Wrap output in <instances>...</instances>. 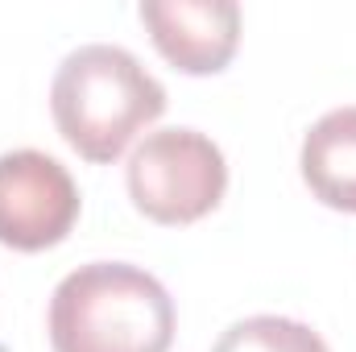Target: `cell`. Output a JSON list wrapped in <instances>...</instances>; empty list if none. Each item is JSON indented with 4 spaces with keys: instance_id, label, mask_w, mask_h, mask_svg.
<instances>
[{
    "instance_id": "obj_2",
    "label": "cell",
    "mask_w": 356,
    "mask_h": 352,
    "mask_svg": "<svg viewBox=\"0 0 356 352\" xmlns=\"http://www.w3.org/2000/svg\"><path fill=\"white\" fill-rule=\"evenodd\" d=\"M175 303L166 286L124 262L67 273L50 298L54 352H170Z\"/></svg>"
},
{
    "instance_id": "obj_5",
    "label": "cell",
    "mask_w": 356,
    "mask_h": 352,
    "mask_svg": "<svg viewBox=\"0 0 356 352\" xmlns=\"http://www.w3.org/2000/svg\"><path fill=\"white\" fill-rule=\"evenodd\" d=\"M141 21L186 75H216L228 67L241 42V8L232 0H141Z\"/></svg>"
},
{
    "instance_id": "obj_3",
    "label": "cell",
    "mask_w": 356,
    "mask_h": 352,
    "mask_svg": "<svg viewBox=\"0 0 356 352\" xmlns=\"http://www.w3.org/2000/svg\"><path fill=\"white\" fill-rule=\"evenodd\" d=\"M228 191L220 145L195 129L149 133L129 158V195L154 224H195Z\"/></svg>"
},
{
    "instance_id": "obj_7",
    "label": "cell",
    "mask_w": 356,
    "mask_h": 352,
    "mask_svg": "<svg viewBox=\"0 0 356 352\" xmlns=\"http://www.w3.org/2000/svg\"><path fill=\"white\" fill-rule=\"evenodd\" d=\"M211 352H327L323 336L311 332L298 319H282V315H253L232 323Z\"/></svg>"
},
{
    "instance_id": "obj_1",
    "label": "cell",
    "mask_w": 356,
    "mask_h": 352,
    "mask_svg": "<svg viewBox=\"0 0 356 352\" xmlns=\"http://www.w3.org/2000/svg\"><path fill=\"white\" fill-rule=\"evenodd\" d=\"M50 108L63 141L88 162H116L166 112V88L124 46H79L63 58Z\"/></svg>"
},
{
    "instance_id": "obj_6",
    "label": "cell",
    "mask_w": 356,
    "mask_h": 352,
    "mask_svg": "<svg viewBox=\"0 0 356 352\" xmlns=\"http://www.w3.org/2000/svg\"><path fill=\"white\" fill-rule=\"evenodd\" d=\"M302 178L336 211H356V104L319 116L302 141Z\"/></svg>"
},
{
    "instance_id": "obj_4",
    "label": "cell",
    "mask_w": 356,
    "mask_h": 352,
    "mask_svg": "<svg viewBox=\"0 0 356 352\" xmlns=\"http://www.w3.org/2000/svg\"><path fill=\"white\" fill-rule=\"evenodd\" d=\"M79 220V186L63 162L38 150L0 154V245L42 253Z\"/></svg>"
}]
</instances>
